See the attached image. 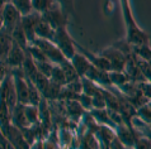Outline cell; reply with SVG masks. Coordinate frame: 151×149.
Listing matches in <instances>:
<instances>
[{"instance_id":"6da1fadb","label":"cell","mask_w":151,"mask_h":149,"mask_svg":"<svg viewBox=\"0 0 151 149\" xmlns=\"http://www.w3.org/2000/svg\"><path fill=\"white\" fill-rule=\"evenodd\" d=\"M119 1H121V8H122L126 29H127L126 40L131 45L149 44L150 35L137 26L135 16H133V13H132V9H131V5H129V0H119Z\"/></svg>"},{"instance_id":"7a4b0ae2","label":"cell","mask_w":151,"mask_h":149,"mask_svg":"<svg viewBox=\"0 0 151 149\" xmlns=\"http://www.w3.org/2000/svg\"><path fill=\"white\" fill-rule=\"evenodd\" d=\"M69 13L65 11L61 8L60 4H55L51 6L48 10H46L45 13H42L41 16L45 22H47L53 29H58V28H68L69 23Z\"/></svg>"},{"instance_id":"3957f363","label":"cell","mask_w":151,"mask_h":149,"mask_svg":"<svg viewBox=\"0 0 151 149\" xmlns=\"http://www.w3.org/2000/svg\"><path fill=\"white\" fill-rule=\"evenodd\" d=\"M53 43H55L56 47L61 51V53L65 56L66 60H71L73 56L76 53L75 40L70 37L68 28H58V29H56Z\"/></svg>"},{"instance_id":"277c9868","label":"cell","mask_w":151,"mask_h":149,"mask_svg":"<svg viewBox=\"0 0 151 149\" xmlns=\"http://www.w3.org/2000/svg\"><path fill=\"white\" fill-rule=\"evenodd\" d=\"M33 44L37 45L42 52L46 55L47 60L53 65H61L66 58L65 56L61 53V51L56 47V44L47 39H42V38H36Z\"/></svg>"},{"instance_id":"5b68a950","label":"cell","mask_w":151,"mask_h":149,"mask_svg":"<svg viewBox=\"0 0 151 149\" xmlns=\"http://www.w3.org/2000/svg\"><path fill=\"white\" fill-rule=\"evenodd\" d=\"M100 56H103L104 58H107L109 61V63L112 66V71L124 72L128 57L123 55L121 51H118L116 47L111 45V47H108V48H104L103 51L100 52Z\"/></svg>"},{"instance_id":"8992f818","label":"cell","mask_w":151,"mask_h":149,"mask_svg":"<svg viewBox=\"0 0 151 149\" xmlns=\"http://www.w3.org/2000/svg\"><path fill=\"white\" fill-rule=\"evenodd\" d=\"M41 14L40 13H33L28 14V15H23L22 16V20H20V26H22V29L26 34L27 39L29 44H33L36 39V28L38 26V23L41 22Z\"/></svg>"},{"instance_id":"52a82bcc","label":"cell","mask_w":151,"mask_h":149,"mask_svg":"<svg viewBox=\"0 0 151 149\" xmlns=\"http://www.w3.org/2000/svg\"><path fill=\"white\" fill-rule=\"evenodd\" d=\"M0 15H1V20H3V27L9 32H13V29L17 26H19L20 20H22V14L15 9V6L12 3L6 4L4 6Z\"/></svg>"},{"instance_id":"ba28073f","label":"cell","mask_w":151,"mask_h":149,"mask_svg":"<svg viewBox=\"0 0 151 149\" xmlns=\"http://www.w3.org/2000/svg\"><path fill=\"white\" fill-rule=\"evenodd\" d=\"M0 99H3V100L6 101V104L10 107V110H13L15 107V105L18 104L13 76H12L10 73L8 74L5 77V80L3 81V84L0 85Z\"/></svg>"},{"instance_id":"9c48e42d","label":"cell","mask_w":151,"mask_h":149,"mask_svg":"<svg viewBox=\"0 0 151 149\" xmlns=\"http://www.w3.org/2000/svg\"><path fill=\"white\" fill-rule=\"evenodd\" d=\"M13 81H14L18 104L29 105V89H28L27 77L26 76H13Z\"/></svg>"},{"instance_id":"30bf717a","label":"cell","mask_w":151,"mask_h":149,"mask_svg":"<svg viewBox=\"0 0 151 149\" xmlns=\"http://www.w3.org/2000/svg\"><path fill=\"white\" fill-rule=\"evenodd\" d=\"M26 57H27L26 49H23L22 47H19L18 44H15L13 42V45H12L10 51L4 61H5V63L9 66V68H18V67H22Z\"/></svg>"},{"instance_id":"8fae6325","label":"cell","mask_w":151,"mask_h":149,"mask_svg":"<svg viewBox=\"0 0 151 149\" xmlns=\"http://www.w3.org/2000/svg\"><path fill=\"white\" fill-rule=\"evenodd\" d=\"M90 133H93L98 138L99 142H102L103 145H106V147L109 145V143L116 138V130L113 128L107 126V125H100V124L99 125H95Z\"/></svg>"},{"instance_id":"7c38bea8","label":"cell","mask_w":151,"mask_h":149,"mask_svg":"<svg viewBox=\"0 0 151 149\" xmlns=\"http://www.w3.org/2000/svg\"><path fill=\"white\" fill-rule=\"evenodd\" d=\"M70 62H71V65L74 66V68L76 70V72H78L79 76H80V78L81 77H85L86 72L89 71V68H90V66H91L89 60H88L84 55H81L80 52H78V51L73 56V58L70 60Z\"/></svg>"},{"instance_id":"4fadbf2b","label":"cell","mask_w":151,"mask_h":149,"mask_svg":"<svg viewBox=\"0 0 151 149\" xmlns=\"http://www.w3.org/2000/svg\"><path fill=\"white\" fill-rule=\"evenodd\" d=\"M12 125H14L18 129H24L27 126H31L26 119V114H24V105L17 104L15 107L12 110Z\"/></svg>"},{"instance_id":"5bb4252c","label":"cell","mask_w":151,"mask_h":149,"mask_svg":"<svg viewBox=\"0 0 151 149\" xmlns=\"http://www.w3.org/2000/svg\"><path fill=\"white\" fill-rule=\"evenodd\" d=\"M12 45H13V37L12 32L6 31L5 28H1L0 31V61H4L9 53Z\"/></svg>"},{"instance_id":"9a60e30c","label":"cell","mask_w":151,"mask_h":149,"mask_svg":"<svg viewBox=\"0 0 151 149\" xmlns=\"http://www.w3.org/2000/svg\"><path fill=\"white\" fill-rule=\"evenodd\" d=\"M10 126H12V110L8 106L5 100L0 99V130H1V133H5Z\"/></svg>"},{"instance_id":"2e32d148","label":"cell","mask_w":151,"mask_h":149,"mask_svg":"<svg viewBox=\"0 0 151 149\" xmlns=\"http://www.w3.org/2000/svg\"><path fill=\"white\" fill-rule=\"evenodd\" d=\"M55 33H56V29H53L47 22L41 19V22L38 23V26L36 28V38H42V39H47V40L53 42V39H55Z\"/></svg>"},{"instance_id":"e0dca14e","label":"cell","mask_w":151,"mask_h":149,"mask_svg":"<svg viewBox=\"0 0 151 149\" xmlns=\"http://www.w3.org/2000/svg\"><path fill=\"white\" fill-rule=\"evenodd\" d=\"M89 113H90L91 116H93V119L98 124H100V125H107V126L113 128V129L117 128L116 124L111 120L107 109H93V110H90Z\"/></svg>"},{"instance_id":"ac0fdd59","label":"cell","mask_w":151,"mask_h":149,"mask_svg":"<svg viewBox=\"0 0 151 149\" xmlns=\"http://www.w3.org/2000/svg\"><path fill=\"white\" fill-rule=\"evenodd\" d=\"M65 104H66L65 106H66V111H68V114L75 120V121L80 119L83 116V114H85V110L83 109V106L79 104L76 100L65 101Z\"/></svg>"},{"instance_id":"d6986e66","label":"cell","mask_w":151,"mask_h":149,"mask_svg":"<svg viewBox=\"0 0 151 149\" xmlns=\"http://www.w3.org/2000/svg\"><path fill=\"white\" fill-rule=\"evenodd\" d=\"M60 67L62 68V71L65 73V77H66V85L69 84V82H73V81H76L80 78V76L78 74L76 70L74 68V66L71 65L70 60H65L60 65Z\"/></svg>"},{"instance_id":"ffe728a7","label":"cell","mask_w":151,"mask_h":149,"mask_svg":"<svg viewBox=\"0 0 151 149\" xmlns=\"http://www.w3.org/2000/svg\"><path fill=\"white\" fill-rule=\"evenodd\" d=\"M12 37H13V42L15 44H18L19 47H22L23 49H26L27 51V48H28V45H29V42H28V39H27V37L26 34H24V32L22 29V26H17L13 32H12Z\"/></svg>"},{"instance_id":"44dd1931","label":"cell","mask_w":151,"mask_h":149,"mask_svg":"<svg viewBox=\"0 0 151 149\" xmlns=\"http://www.w3.org/2000/svg\"><path fill=\"white\" fill-rule=\"evenodd\" d=\"M24 114L29 125H37L40 124V110L38 106L35 105H24Z\"/></svg>"},{"instance_id":"7402d4cb","label":"cell","mask_w":151,"mask_h":149,"mask_svg":"<svg viewBox=\"0 0 151 149\" xmlns=\"http://www.w3.org/2000/svg\"><path fill=\"white\" fill-rule=\"evenodd\" d=\"M50 80L52 82H55L56 85L61 86V87H65L66 86V77H65V73L62 71V68L60 67V65H53Z\"/></svg>"},{"instance_id":"603a6c76","label":"cell","mask_w":151,"mask_h":149,"mask_svg":"<svg viewBox=\"0 0 151 149\" xmlns=\"http://www.w3.org/2000/svg\"><path fill=\"white\" fill-rule=\"evenodd\" d=\"M15 6V9L23 15H28L33 13V6H32V0H12L10 1Z\"/></svg>"},{"instance_id":"cb8c5ba5","label":"cell","mask_w":151,"mask_h":149,"mask_svg":"<svg viewBox=\"0 0 151 149\" xmlns=\"http://www.w3.org/2000/svg\"><path fill=\"white\" fill-rule=\"evenodd\" d=\"M132 48H133V55L137 56L138 58H141V60L151 63V47L149 44L132 45Z\"/></svg>"},{"instance_id":"d4e9b609","label":"cell","mask_w":151,"mask_h":149,"mask_svg":"<svg viewBox=\"0 0 151 149\" xmlns=\"http://www.w3.org/2000/svg\"><path fill=\"white\" fill-rule=\"evenodd\" d=\"M28 89H29V105L38 106L40 102L42 101V99H43L40 92V90L37 89V86L33 84L31 80H28Z\"/></svg>"},{"instance_id":"484cf974","label":"cell","mask_w":151,"mask_h":149,"mask_svg":"<svg viewBox=\"0 0 151 149\" xmlns=\"http://www.w3.org/2000/svg\"><path fill=\"white\" fill-rule=\"evenodd\" d=\"M55 4H56V0H32L33 11L40 13V14L45 13L46 10H48Z\"/></svg>"},{"instance_id":"4316f807","label":"cell","mask_w":151,"mask_h":149,"mask_svg":"<svg viewBox=\"0 0 151 149\" xmlns=\"http://www.w3.org/2000/svg\"><path fill=\"white\" fill-rule=\"evenodd\" d=\"M109 78H111V82L114 87L118 89L119 86L124 85L126 82L129 81L128 76L126 74V72H119V71H111L109 72Z\"/></svg>"},{"instance_id":"83f0119b","label":"cell","mask_w":151,"mask_h":149,"mask_svg":"<svg viewBox=\"0 0 151 149\" xmlns=\"http://www.w3.org/2000/svg\"><path fill=\"white\" fill-rule=\"evenodd\" d=\"M150 102V101H149ZM137 118H140L142 121H145L146 124H151V106L147 104L145 106L140 107V109H137Z\"/></svg>"},{"instance_id":"f1b7e54d","label":"cell","mask_w":151,"mask_h":149,"mask_svg":"<svg viewBox=\"0 0 151 149\" xmlns=\"http://www.w3.org/2000/svg\"><path fill=\"white\" fill-rule=\"evenodd\" d=\"M36 67H37V71H38L41 74L48 77L51 76V72H52V68H53V63L51 62H36Z\"/></svg>"},{"instance_id":"f546056e","label":"cell","mask_w":151,"mask_h":149,"mask_svg":"<svg viewBox=\"0 0 151 149\" xmlns=\"http://www.w3.org/2000/svg\"><path fill=\"white\" fill-rule=\"evenodd\" d=\"M78 102L83 106V109L85 111H90L93 110V97L89 96L86 94H80L78 99Z\"/></svg>"},{"instance_id":"4dcf8cb0","label":"cell","mask_w":151,"mask_h":149,"mask_svg":"<svg viewBox=\"0 0 151 149\" xmlns=\"http://www.w3.org/2000/svg\"><path fill=\"white\" fill-rule=\"evenodd\" d=\"M150 148H151V142L144 135L138 136L135 142V145H133V149H150Z\"/></svg>"},{"instance_id":"1f68e13d","label":"cell","mask_w":151,"mask_h":149,"mask_svg":"<svg viewBox=\"0 0 151 149\" xmlns=\"http://www.w3.org/2000/svg\"><path fill=\"white\" fill-rule=\"evenodd\" d=\"M66 89L71 92H75V94H83V82H81V78H79L76 81H73V82H69L68 85L65 86Z\"/></svg>"},{"instance_id":"d6a6232c","label":"cell","mask_w":151,"mask_h":149,"mask_svg":"<svg viewBox=\"0 0 151 149\" xmlns=\"http://www.w3.org/2000/svg\"><path fill=\"white\" fill-rule=\"evenodd\" d=\"M137 85H138V89H140L141 94L151 101V82L144 81V82H140V84H137Z\"/></svg>"},{"instance_id":"836d02e7","label":"cell","mask_w":151,"mask_h":149,"mask_svg":"<svg viewBox=\"0 0 151 149\" xmlns=\"http://www.w3.org/2000/svg\"><path fill=\"white\" fill-rule=\"evenodd\" d=\"M57 4H60L61 8L69 14L74 13V0H56Z\"/></svg>"},{"instance_id":"e575fe53","label":"cell","mask_w":151,"mask_h":149,"mask_svg":"<svg viewBox=\"0 0 151 149\" xmlns=\"http://www.w3.org/2000/svg\"><path fill=\"white\" fill-rule=\"evenodd\" d=\"M10 73L9 66L5 63V61H0V85L3 84V81L5 80V77Z\"/></svg>"},{"instance_id":"d590c367","label":"cell","mask_w":151,"mask_h":149,"mask_svg":"<svg viewBox=\"0 0 151 149\" xmlns=\"http://www.w3.org/2000/svg\"><path fill=\"white\" fill-rule=\"evenodd\" d=\"M108 149H126V145L116 136V138L109 143V145H108Z\"/></svg>"},{"instance_id":"8d00e7d4","label":"cell","mask_w":151,"mask_h":149,"mask_svg":"<svg viewBox=\"0 0 151 149\" xmlns=\"http://www.w3.org/2000/svg\"><path fill=\"white\" fill-rule=\"evenodd\" d=\"M12 0H0V14H1V11L4 9V6L6 5V4H9Z\"/></svg>"},{"instance_id":"74e56055","label":"cell","mask_w":151,"mask_h":149,"mask_svg":"<svg viewBox=\"0 0 151 149\" xmlns=\"http://www.w3.org/2000/svg\"><path fill=\"white\" fill-rule=\"evenodd\" d=\"M3 28V20H1V15H0V31H1Z\"/></svg>"},{"instance_id":"f35d334b","label":"cell","mask_w":151,"mask_h":149,"mask_svg":"<svg viewBox=\"0 0 151 149\" xmlns=\"http://www.w3.org/2000/svg\"><path fill=\"white\" fill-rule=\"evenodd\" d=\"M150 66H151V63H150Z\"/></svg>"},{"instance_id":"ab89813d","label":"cell","mask_w":151,"mask_h":149,"mask_svg":"<svg viewBox=\"0 0 151 149\" xmlns=\"http://www.w3.org/2000/svg\"><path fill=\"white\" fill-rule=\"evenodd\" d=\"M150 149H151V148H150Z\"/></svg>"}]
</instances>
